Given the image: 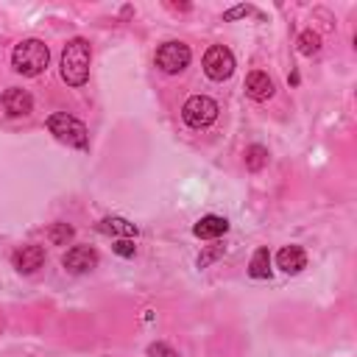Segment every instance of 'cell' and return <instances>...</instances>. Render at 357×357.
<instances>
[{
    "mask_svg": "<svg viewBox=\"0 0 357 357\" xmlns=\"http://www.w3.org/2000/svg\"><path fill=\"white\" fill-rule=\"evenodd\" d=\"M89 61H92V50H89V42L75 36L64 45L61 50V78L70 84V86H81L86 84L89 78Z\"/></svg>",
    "mask_w": 357,
    "mask_h": 357,
    "instance_id": "6da1fadb",
    "label": "cell"
},
{
    "mask_svg": "<svg viewBox=\"0 0 357 357\" xmlns=\"http://www.w3.org/2000/svg\"><path fill=\"white\" fill-rule=\"evenodd\" d=\"M47 61H50V50L42 39H22L11 53V67L20 75H31V78L47 70Z\"/></svg>",
    "mask_w": 357,
    "mask_h": 357,
    "instance_id": "7a4b0ae2",
    "label": "cell"
},
{
    "mask_svg": "<svg viewBox=\"0 0 357 357\" xmlns=\"http://www.w3.org/2000/svg\"><path fill=\"white\" fill-rule=\"evenodd\" d=\"M47 128H50V134H53L59 142H64V145H73V148H86V145H89L86 126H84L78 117L67 114V112L50 114V117H47Z\"/></svg>",
    "mask_w": 357,
    "mask_h": 357,
    "instance_id": "3957f363",
    "label": "cell"
},
{
    "mask_svg": "<svg viewBox=\"0 0 357 357\" xmlns=\"http://www.w3.org/2000/svg\"><path fill=\"white\" fill-rule=\"evenodd\" d=\"M181 117H184V123L190 128H206L218 117V103L212 98H206V95H192V98L184 100Z\"/></svg>",
    "mask_w": 357,
    "mask_h": 357,
    "instance_id": "277c9868",
    "label": "cell"
},
{
    "mask_svg": "<svg viewBox=\"0 0 357 357\" xmlns=\"http://www.w3.org/2000/svg\"><path fill=\"white\" fill-rule=\"evenodd\" d=\"M190 59H192V53H190V47L184 45V42H165L159 50H156V67L162 70V73H167V75H176V73H181V70H187V64H190Z\"/></svg>",
    "mask_w": 357,
    "mask_h": 357,
    "instance_id": "5b68a950",
    "label": "cell"
},
{
    "mask_svg": "<svg viewBox=\"0 0 357 357\" xmlns=\"http://www.w3.org/2000/svg\"><path fill=\"white\" fill-rule=\"evenodd\" d=\"M204 73L212 81H226L234 73V56H231V50L223 47V45H212L204 53Z\"/></svg>",
    "mask_w": 357,
    "mask_h": 357,
    "instance_id": "8992f818",
    "label": "cell"
},
{
    "mask_svg": "<svg viewBox=\"0 0 357 357\" xmlns=\"http://www.w3.org/2000/svg\"><path fill=\"white\" fill-rule=\"evenodd\" d=\"M61 265L73 273H86L98 265V251L89 248V245H73L64 257H61Z\"/></svg>",
    "mask_w": 357,
    "mask_h": 357,
    "instance_id": "52a82bcc",
    "label": "cell"
},
{
    "mask_svg": "<svg viewBox=\"0 0 357 357\" xmlns=\"http://www.w3.org/2000/svg\"><path fill=\"white\" fill-rule=\"evenodd\" d=\"M11 265L20 273H36L45 265V248L42 245H22L11 254Z\"/></svg>",
    "mask_w": 357,
    "mask_h": 357,
    "instance_id": "ba28073f",
    "label": "cell"
},
{
    "mask_svg": "<svg viewBox=\"0 0 357 357\" xmlns=\"http://www.w3.org/2000/svg\"><path fill=\"white\" fill-rule=\"evenodd\" d=\"M3 106H6V112H8L11 117H25V114H31V109H33V98H31L25 89H20V86H8V89L3 92Z\"/></svg>",
    "mask_w": 357,
    "mask_h": 357,
    "instance_id": "9c48e42d",
    "label": "cell"
},
{
    "mask_svg": "<svg viewBox=\"0 0 357 357\" xmlns=\"http://www.w3.org/2000/svg\"><path fill=\"white\" fill-rule=\"evenodd\" d=\"M245 92H248V98L251 100H268L271 95H273V81H271V75L268 73H262V70H254L248 78H245Z\"/></svg>",
    "mask_w": 357,
    "mask_h": 357,
    "instance_id": "30bf717a",
    "label": "cell"
},
{
    "mask_svg": "<svg viewBox=\"0 0 357 357\" xmlns=\"http://www.w3.org/2000/svg\"><path fill=\"white\" fill-rule=\"evenodd\" d=\"M226 231H229V220L220 218V215H206L192 226V234L201 237V240H215V237H220Z\"/></svg>",
    "mask_w": 357,
    "mask_h": 357,
    "instance_id": "8fae6325",
    "label": "cell"
},
{
    "mask_svg": "<svg viewBox=\"0 0 357 357\" xmlns=\"http://www.w3.org/2000/svg\"><path fill=\"white\" fill-rule=\"evenodd\" d=\"M276 265L284 271V273H298L304 265H307V254L301 245H284L279 248L276 254Z\"/></svg>",
    "mask_w": 357,
    "mask_h": 357,
    "instance_id": "7c38bea8",
    "label": "cell"
},
{
    "mask_svg": "<svg viewBox=\"0 0 357 357\" xmlns=\"http://www.w3.org/2000/svg\"><path fill=\"white\" fill-rule=\"evenodd\" d=\"M98 229L103 231V234H117V237H123V240H128V237H137V226L134 223H128L126 218H103L100 223H98Z\"/></svg>",
    "mask_w": 357,
    "mask_h": 357,
    "instance_id": "4fadbf2b",
    "label": "cell"
},
{
    "mask_svg": "<svg viewBox=\"0 0 357 357\" xmlns=\"http://www.w3.org/2000/svg\"><path fill=\"white\" fill-rule=\"evenodd\" d=\"M248 276H254V279H268L271 276V254H268V248H257L254 251V257L248 262Z\"/></svg>",
    "mask_w": 357,
    "mask_h": 357,
    "instance_id": "5bb4252c",
    "label": "cell"
},
{
    "mask_svg": "<svg viewBox=\"0 0 357 357\" xmlns=\"http://www.w3.org/2000/svg\"><path fill=\"white\" fill-rule=\"evenodd\" d=\"M268 165V151L262 145H251L245 148V167L248 170H262Z\"/></svg>",
    "mask_w": 357,
    "mask_h": 357,
    "instance_id": "9a60e30c",
    "label": "cell"
},
{
    "mask_svg": "<svg viewBox=\"0 0 357 357\" xmlns=\"http://www.w3.org/2000/svg\"><path fill=\"white\" fill-rule=\"evenodd\" d=\"M73 226L70 223H53L50 229H47V240L53 243V245H67L70 240H73Z\"/></svg>",
    "mask_w": 357,
    "mask_h": 357,
    "instance_id": "2e32d148",
    "label": "cell"
},
{
    "mask_svg": "<svg viewBox=\"0 0 357 357\" xmlns=\"http://www.w3.org/2000/svg\"><path fill=\"white\" fill-rule=\"evenodd\" d=\"M298 50H301L304 56H315V53L321 50V36H318L315 31H301V36H298Z\"/></svg>",
    "mask_w": 357,
    "mask_h": 357,
    "instance_id": "e0dca14e",
    "label": "cell"
},
{
    "mask_svg": "<svg viewBox=\"0 0 357 357\" xmlns=\"http://www.w3.org/2000/svg\"><path fill=\"white\" fill-rule=\"evenodd\" d=\"M148 354L151 357H178V351H173L167 343H151L148 346Z\"/></svg>",
    "mask_w": 357,
    "mask_h": 357,
    "instance_id": "ac0fdd59",
    "label": "cell"
},
{
    "mask_svg": "<svg viewBox=\"0 0 357 357\" xmlns=\"http://www.w3.org/2000/svg\"><path fill=\"white\" fill-rule=\"evenodd\" d=\"M248 14H254L251 6H234V8H229V11L223 14V20L231 22V20H240V17H248Z\"/></svg>",
    "mask_w": 357,
    "mask_h": 357,
    "instance_id": "d6986e66",
    "label": "cell"
},
{
    "mask_svg": "<svg viewBox=\"0 0 357 357\" xmlns=\"http://www.w3.org/2000/svg\"><path fill=\"white\" fill-rule=\"evenodd\" d=\"M112 248H114V254H120V257H134V251H137L131 240H117Z\"/></svg>",
    "mask_w": 357,
    "mask_h": 357,
    "instance_id": "ffe728a7",
    "label": "cell"
},
{
    "mask_svg": "<svg viewBox=\"0 0 357 357\" xmlns=\"http://www.w3.org/2000/svg\"><path fill=\"white\" fill-rule=\"evenodd\" d=\"M215 257H218V251H206L204 257H198V268H206V265H209Z\"/></svg>",
    "mask_w": 357,
    "mask_h": 357,
    "instance_id": "44dd1931",
    "label": "cell"
},
{
    "mask_svg": "<svg viewBox=\"0 0 357 357\" xmlns=\"http://www.w3.org/2000/svg\"><path fill=\"white\" fill-rule=\"evenodd\" d=\"M3 326H6V321H3V312H0V332H3Z\"/></svg>",
    "mask_w": 357,
    "mask_h": 357,
    "instance_id": "7402d4cb",
    "label": "cell"
}]
</instances>
